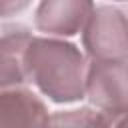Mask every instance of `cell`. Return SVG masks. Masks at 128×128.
<instances>
[{
	"instance_id": "9",
	"label": "cell",
	"mask_w": 128,
	"mask_h": 128,
	"mask_svg": "<svg viewBox=\"0 0 128 128\" xmlns=\"http://www.w3.org/2000/svg\"><path fill=\"white\" fill-rule=\"evenodd\" d=\"M118 2H124V0H118Z\"/></svg>"
},
{
	"instance_id": "8",
	"label": "cell",
	"mask_w": 128,
	"mask_h": 128,
	"mask_svg": "<svg viewBox=\"0 0 128 128\" xmlns=\"http://www.w3.org/2000/svg\"><path fill=\"white\" fill-rule=\"evenodd\" d=\"M30 0H0V16H14L22 12Z\"/></svg>"
},
{
	"instance_id": "3",
	"label": "cell",
	"mask_w": 128,
	"mask_h": 128,
	"mask_svg": "<svg viewBox=\"0 0 128 128\" xmlns=\"http://www.w3.org/2000/svg\"><path fill=\"white\" fill-rule=\"evenodd\" d=\"M84 98L118 122L128 108L126 60H90L86 66Z\"/></svg>"
},
{
	"instance_id": "2",
	"label": "cell",
	"mask_w": 128,
	"mask_h": 128,
	"mask_svg": "<svg viewBox=\"0 0 128 128\" xmlns=\"http://www.w3.org/2000/svg\"><path fill=\"white\" fill-rule=\"evenodd\" d=\"M82 32V46L90 60H126V16L114 6H94Z\"/></svg>"
},
{
	"instance_id": "7",
	"label": "cell",
	"mask_w": 128,
	"mask_h": 128,
	"mask_svg": "<svg viewBox=\"0 0 128 128\" xmlns=\"http://www.w3.org/2000/svg\"><path fill=\"white\" fill-rule=\"evenodd\" d=\"M48 124H66V126H110L116 124L114 118L100 110L80 108V110H68V112H56L48 118Z\"/></svg>"
},
{
	"instance_id": "6",
	"label": "cell",
	"mask_w": 128,
	"mask_h": 128,
	"mask_svg": "<svg viewBox=\"0 0 128 128\" xmlns=\"http://www.w3.org/2000/svg\"><path fill=\"white\" fill-rule=\"evenodd\" d=\"M32 34L26 28H10L0 36V90L24 86L28 82L24 52Z\"/></svg>"
},
{
	"instance_id": "1",
	"label": "cell",
	"mask_w": 128,
	"mask_h": 128,
	"mask_svg": "<svg viewBox=\"0 0 128 128\" xmlns=\"http://www.w3.org/2000/svg\"><path fill=\"white\" fill-rule=\"evenodd\" d=\"M24 66L28 82L52 102L70 104L84 98L88 60L76 44L32 36L24 52Z\"/></svg>"
},
{
	"instance_id": "4",
	"label": "cell",
	"mask_w": 128,
	"mask_h": 128,
	"mask_svg": "<svg viewBox=\"0 0 128 128\" xmlns=\"http://www.w3.org/2000/svg\"><path fill=\"white\" fill-rule=\"evenodd\" d=\"M92 10L94 0H40L34 24L48 36H76L84 28Z\"/></svg>"
},
{
	"instance_id": "5",
	"label": "cell",
	"mask_w": 128,
	"mask_h": 128,
	"mask_svg": "<svg viewBox=\"0 0 128 128\" xmlns=\"http://www.w3.org/2000/svg\"><path fill=\"white\" fill-rule=\"evenodd\" d=\"M46 104L22 86L0 90V126H46Z\"/></svg>"
}]
</instances>
